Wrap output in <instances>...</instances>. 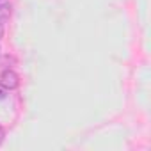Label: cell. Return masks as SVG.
I'll return each instance as SVG.
<instances>
[{"mask_svg":"<svg viewBox=\"0 0 151 151\" xmlns=\"http://www.w3.org/2000/svg\"><path fill=\"white\" fill-rule=\"evenodd\" d=\"M0 86L4 89H7V91H14L20 86V77L13 69H6V71H2V75H0Z\"/></svg>","mask_w":151,"mask_h":151,"instance_id":"1","label":"cell"},{"mask_svg":"<svg viewBox=\"0 0 151 151\" xmlns=\"http://www.w3.org/2000/svg\"><path fill=\"white\" fill-rule=\"evenodd\" d=\"M11 13H13V7L11 4L4 2V0H0V23H4L11 18Z\"/></svg>","mask_w":151,"mask_h":151,"instance_id":"2","label":"cell"},{"mask_svg":"<svg viewBox=\"0 0 151 151\" xmlns=\"http://www.w3.org/2000/svg\"><path fill=\"white\" fill-rule=\"evenodd\" d=\"M4 37V23H0V39Z\"/></svg>","mask_w":151,"mask_h":151,"instance_id":"3","label":"cell"},{"mask_svg":"<svg viewBox=\"0 0 151 151\" xmlns=\"http://www.w3.org/2000/svg\"><path fill=\"white\" fill-rule=\"evenodd\" d=\"M4 135H6V133H4V130L0 128V144H2V140H4Z\"/></svg>","mask_w":151,"mask_h":151,"instance_id":"4","label":"cell"},{"mask_svg":"<svg viewBox=\"0 0 151 151\" xmlns=\"http://www.w3.org/2000/svg\"><path fill=\"white\" fill-rule=\"evenodd\" d=\"M4 96H6V94H4V93H2V91H0V100H2V98H4Z\"/></svg>","mask_w":151,"mask_h":151,"instance_id":"5","label":"cell"}]
</instances>
